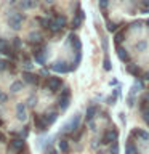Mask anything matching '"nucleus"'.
Segmentation results:
<instances>
[{
  "mask_svg": "<svg viewBox=\"0 0 149 154\" xmlns=\"http://www.w3.org/2000/svg\"><path fill=\"white\" fill-rule=\"evenodd\" d=\"M80 119H82L80 114H75L74 117H72L69 122L64 125V128H62V130H64V132H67V133H74L75 130L80 128Z\"/></svg>",
  "mask_w": 149,
  "mask_h": 154,
  "instance_id": "1",
  "label": "nucleus"
},
{
  "mask_svg": "<svg viewBox=\"0 0 149 154\" xmlns=\"http://www.w3.org/2000/svg\"><path fill=\"white\" fill-rule=\"evenodd\" d=\"M51 69L55 72H59V74H66V72H69V71H74L75 66L74 64L69 66L66 61H56V63H53V64H51Z\"/></svg>",
  "mask_w": 149,
  "mask_h": 154,
  "instance_id": "2",
  "label": "nucleus"
},
{
  "mask_svg": "<svg viewBox=\"0 0 149 154\" xmlns=\"http://www.w3.org/2000/svg\"><path fill=\"white\" fill-rule=\"evenodd\" d=\"M64 26H66V18L61 16V14H56L53 19H50V29L51 31L58 32V31H61Z\"/></svg>",
  "mask_w": 149,
  "mask_h": 154,
  "instance_id": "3",
  "label": "nucleus"
},
{
  "mask_svg": "<svg viewBox=\"0 0 149 154\" xmlns=\"http://www.w3.org/2000/svg\"><path fill=\"white\" fill-rule=\"evenodd\" d=\"M23 21H24V16H23L21 13H13L11 16L8 18V24H10V27L14 29V31H18V29L23 26Z\"/></svg>",
  "mask_w": 149,
  "mask_h": 154,
  "instance_id": "4",
  "label": "nucleus"
},
{
  "mask_svg": "<svg viewBox=\"0 0 149 154\" xmlns=\"http://www.w3.org/2000/svg\"><path fill=\"white\" fill-rule=\"evenodd\" d=\"M47 87L50 91H58V90H61V87H62V80L59 77H50V79L47 80Z\"/></svg>",
  "mask_w": 149,
  "mask_h": 154,
  "instance_id": "5",
  "label": "nucleus"
},
{
  "mask_svg": "<svg viewBox=\"0 0 149 154\" xmlns=\"http://www.w3.org/2000/svg\"><path fill=\"white\" fill-rule=\"evenodd\" d=\"M69 98H71V91H69V88H64V90H62V93L59 95V100H58L59 108L62 111L67 109V106H69Z\"/></svg>",
  "mask_w": 149,
  "mask_h": 154,
  "instance_id": "6",
  "label": "nucleus"
},
{
  "mask_svg": "<svg viewBox=\"0 0 149 154\" xmlns=\"http://www.w3.org/2000/svg\"><path fill=\"white\" fill-rule=\"evenodd\" d=\"M34 58H35V61L38 63V64H45L47 61V50L45 48H35L34 50Z\"/></svg>",
  "mask_w": 149,
  "mask_h": 154,
  "instance_id": "7",
  "label": "nucleus"
},
{
  "mask_svg": "<svg viewBox=\"0 0 149 154\" xmlns=\"http://www.w3.org/2000/svg\"><path fill=\"white\" fill-rule=\"evenodd\" d=\"M69 43H71V47H72V50H74L75 53L77 51H82V43H80V38L75 35V34H71L69 37Z\"/></svg>",
  "mask_w": 149,
  "mask_h": 154,
  "instance_id": "8",
  "label": "nucleus"
},
{
  "mask_svg": "<svg viewBox=\"0 0 149 154\" xmlns=\"http://www.w3.org/2000/svg\"><path fill=\"white\" fill-rule=\"evenodd\" d=\"M34 125H35V128L38 132H45L48 124L45 122V119H43V116H35V119H34Z\"/></svg>",
  "mask_w": 149,
  "mask_h": 154,
  "instance_id": "9",
  "label": "nucleus"
},
{
  "mask_svg": "<svg viewBox=\"0 0 149 154\" xmlns=\"http://www.w3.org/2000/svg\"><path fill=\"white\" fill-rule=\"evenodd\" d=\"M23 79H24V82L32 84V85H37L38 84V75L37 74H32V72H29V71H26L23 74Z\"/></svg>",
  "mask_w": 149,
  "mask_h": 154,
  "instance_id": "10",
  "label": "nucleus"
},
{
  "mask_svg": "<svg viewBox=\"0 0 149 154\" xmlns=\"http://www.w3.org/2000/svg\"><path fill=\"white\" fill-rule=\"evenodd\" d=\"M16 117L19 120H26L27 114H26V104L24 103H18L16 104Z\"/></svg>",
  "mask_w": 149,
  "mask_h": 154,
  "instance_id": "11",
  "label": "nucleus"
},
{
  "mask_svg": "<svg viewBox=\"0 0 149 154\" xmlns=\"http://www.w3.org/2000/svg\"><path fill=\"white\" fill-rule=\"evenodd\" d=\"M117 138H119V133L115 132V130H109V132L104 135L103 141L104 143H114V141H117Z\"/></svg>",
  "mask_w": 149,
  "mask_h": 154,
  "instance_id": "12",
  "label": "nucleus"
},
{
  "mask_svg": "<svg viewBox=\"0 0 149 154\" xmlns=\"http://www.w3.org/2000/svg\"><path fill=\"white\" fill-rule=\"evenodd\" d=\"M0 53H3V55H11V45H10L5 38H0Z\"/></svg>",
  "mask_w": 149,
  "mask_h": 154,
  "instance_id": "13",
  "label": "nucleus"
},
{
  "mask_svg": "<svg viewBox=\"0 0 149 154\" xmlns=\"http://www.w3.org/2000/svg\"><path fill=\"white\" fill-rule=\"evenodd\" d=\"M42 116H43V119H45V122H47L48 125H51V124L58 119V112H55V111H48V112L42 114Z\"/></svg>",
  "mask_w": 149,
  "mask_h": 154,
  "instance_id": "14",
  "label": "nucleus"
},
{
  "mask_svg": "<svg viewBox=\"0 0 149 154\" xmlns=\"http://www.w3.org/2000/svg\"><path fill=\"white\" fill-rule=\"evenodd\" d=\"M10 148L14 149V151H21V149L24 148V140H23V138L11 140V141H10Z\"/></svg>",
  "mask_w": 149,
  "mask_h": 154,
  "instance_id": "15",
  "label": "nucleus"
},
{
  "mask_svg": "<svg viewBox=\"0 0 149 154\" xmlns=\"http://www.w3.org/2000/svg\"><path fill=\"white\" fill-rule=\"evenodd\" d=\"M19 5H21V8H24V10L35 8V7H37V0H21V2H19Z\"/></svg>",
  "mask_w": 149,
  "mask_h": 154,
  "instance_id": "16",
  "label": "nucleus"
},
{
  "mask_svg": "<svg viewBox=\"0 0 149 154\" xmlns=\"http://www.w3.org/2000/svg\"><path fill=\"white\" fill-rule=\"evenodd\" d=\"M82 19H84V11L82 10H79V13H77V16L72 19V27L77 29V27H80V23H82Z\"/></svg>",
  "mask_w": 149,
  "mask_h": 154,
  "instance_id": "17",
  "label": "nucleus"
},
{
  "mask_svg": "<svg viewBox=\"0 0 149 154\" xmlns=\"http://www.w3.org/2000/svg\"><path fill=\"white\" fill-rule=\"evenodd\" d=\"M117 56H119V60L120 61H123V63H127L128 61V53H127V50L125 48H117Z\"/></svg>",
  "mask_w": 149,
  "mask_h": 154,
  "instance_id": "18",
  "label": "nucleus"
},
{
  "mask_svg": "<svg viewBox=\"0 0 149 154\" xmlns=\"http://www.w3.org/2000/svg\"><path fill=\"white\" fill-rule=\"evenodd\" d=\"M127 71H128L132 75H135V77H139V75H141V69H139L136 64H130V66L127 67Z\"/></svg>",
  "mask_w": 149,
  "mask_h": 154,
  "instance_id": "19",
  "label": "nucleus"
},
{
  "mask_svg": "<svg viewBox=\"0 0 149 154\" xmlns=\"http://www.w3.org/2000/svg\"><path fill=\"white\" fill-rule=\"evenodd\" d=\"M136 137H139L141 140H144V141H147L149 140V133L146 132V130H141V128H135V132H133Z\"/></svg>",
  "mask_w": 149,
  "mask_h": 154,
  "instance_id": "20",
  "label": "nucleus"
},
{
  "mask_svg": "<svg viewBox=\"0 0 149 154\" xmlns=\"http://www.w3.org/2000/svg\"><path fill=\"white\" fill-rule=\"evenodd\" d=\"M59 151L62 154H69V143H67V140H59Z\"/></svg>",
  "mask_w": 149,
  "mask_h": 154,
  "instance_id": "21",
  "label": "nucleus"
},
{
  "mask_svg": "<svg viewBox=\"0 0 149 154\" xmlns=\"http://www.w3.org/2000/svg\"><path fill=\"white\" fill-rule=\"evenodd\" d=\"M114 40H115V43H117V45H119V43H122V42L125 40V29H122L120 32H117V34H115Z\"/></svg>",
  "mask_w": 149,
  "mask_h": 154,
  "instance_id": "22",
  "label": "nucleus"
},
{
  "mask_svg": "<svg viewBox=\"0 0 149 154\" xmlns=\"http://www.w3.org/2000/svg\"><path fill=\"white\" fill-rule=\"evenodd\" d=\"M95 112H96L95 106H90V108L87 109V120H88V122H91V119L95 117Z\"/></svg>",
  "mask_w": 149,
  "mask_h": 154,
  "instance_id": "23",
  "label": "nucleus"
},
{
  "mask_svg": "<svg viewBox=\"0 0 149 154\" xmlns=\"http://www.w3.org/2000/svg\"><path fill=\"white\" fill-rule=\"evenodd\" d=\"M10 90L13 91V93H16V91H19V90H23V82H13L11 84V87H10Z\"/></svg>",
  "mask_w": 149,
  "mask_h": 154,
  "instance_id": "24",
  "label": "nucleus"
},
{
  "mask_svg": "<svg viewBox=\"0 0 149 154\" xmlns=\"http://www.w3.org/2000/svg\"><path fill=\"white\" fill-rule=\"evenodd\" d=\"M141 112H143V119H144V122L149 124V106L143 108V109H141Z\"/></svg>",
  "mask_w": 149,
  "mask_h": 154,
  "instance_id": "25",
  "label": "nucleus"
},
{
  "mask_svg": "<svg viewBox=\"0 0 149 154\" xmlns=\"http://www.w3.org/2000/svg\"><path fill=\"white\" fill-rule=\"evenodd\" d=\"M29 38H31V42H40L42 35H40L38 32H32L31 35H29Z\"/></svg>",
  "mask_w": 149,
  "mask_h": 154,
  "instance_id": "26",
  "label": "nucleus"
},
{
  "mask_svg": "<svg viewBox=\"0 0 149 154\" xmlns=\"http://www.w3.org/2000/svg\"><path fill=\"white\" fill-rule=\"evenodd\" d=\"M127 154H136V146H135L133 143L127 144Z\"/></svg>",
  "mask_w": 149,
  "mask_h": 154,
  "instance_id": "27",
  "label": "nucleus"
},
{
  "mask_svg": "<svg viewBox=\"0 0 149 154\" xmlns=\"http://www.w3.org/2000/svg\"><path fill=\"white\" fill-rule=\"evenodd\" d=\"M111 154H119V143L117 141L111 143Z\"/></svg>",
  "mask_w": 149,
  "mask_h": 154,
  "instance_id": "28",
  "label": "nucleus"
},
{
  "mask_svg": "<svg viewBox=\"0 0 149 154\" xmlns=\"http://www.w3.org/2000/svg\"><path fill=\"white\" fill-rule=\"evenodd\" d=\"M37 21L40 23L43 27H50V19H47V18H37Z\"/></svg>",
  "mask_w": 149,
  "mask_h": 154,
  "instance_id": "29",
  "label": "nucleus"
},
{
  "mask_svg": "<svg viewBox=\"0 0 149 154\" xmlns=\"http://www.w3.org/2000/svg\"><path fill=\"white\" fill-rule=\"evenodd\" d=\"M103 67H104V69H106V71H111V67H112V66H111V61H109V58H104V63H103Z\"/></svg>",
  "mask_w": 149,
  "mask_h": 154,
  "instance_id": "30",
  "label": "nucleus"
},
{
  "mask_svg": "<svg viewBox=\"0 0 149 154\" xmlns=\"http://www.w3.org/2000/svg\"><path fill=\"white\" fill-rule=\"evenodd\" d=\"M8 64H10L8 61H5V60H0V71H5V69L8 67Z\"/></svg>",
  "mask_w": 149,
  "mask_h": 154,
  "instance_id": "31",
  "label": "nucleus"
},
{
  "mask_svg": "<svg viewBox=\"0 0 149 154\" xmlns=\"http://www.w3.org/2000/svg\"><path fill=\"white\" fill-rule=\"evenodd\" d=\"M128 106H133L135 104V93H132V91H130V96H128Z\"/></svg>",
  "mask_w": 149,
  "mask_h": 154,
  "instance_id": "32",
  "label": "nucleus"
},
{
  "mask_svg": "<svg viewBox=\"0 0 149 154\" xmlns=\"http://www.w3.org/2000/svg\"><path fill=\"white\" fill-rule=\"evenodd\" d=\"M146 47H147V43H146V42H139L138 45H136V48H138L139 51H141V50H146Z\"/></svg>",
  "mask_w": 149,
  "mask_h": 154,
  "instance_id": "33",
  "label": "nucleus"
},
{
  "mask_svg": "<svg viewBox=\"0 0 149 154\" xmlns=\"http://www.w3.org/2000/svg\"><path fill=\"white\" fill-rule=\"evenodd\" d=\"M106 7H108V0H99V8L106 10Z\"/></svg>",
  "mask_w": 149,
  "mask_h": 154,
  "instance_id": "34",
  "label": "nucleus"
},
{
  "mask_svg": "<svg viewBox=\"0 0 149 154\" xmlns=\"http://www.w3.org/2000/svg\"><path fill=\"white\" fill-rule=\"evenodd\" d=\"M7 101V95L2 93V90H0V103H5Z\"/></svg>",
  "mask_w": 149,
  "mask_h": 154,
  "instance_id": "35",
  "label": "nucleus"
},
{
  "mask_svg": "<svg viewBox=\"0 0 149 154\" xmlns=\"http://www.w3.org/2000/svg\"><path fill=\"white\" fill-rule=\"evenodd\" d=\"M115 27H117V26H115L114 23H109V24H108V29H109V31H115Z\"/></svg>",
  "mask_w": 149,
  "mask_h": 154,
  "instance_id": "36",
  "label": "nucleus"
},
{
  "mask_svg": "<svg viewBox=\"0 0 149 154\" xmlns=\"http://www.w3.org/2000/svg\"><path fill=\"white\" fill-rule=\"evenodd\" d=\"M24 67H26V69H31V67H32V64H31V61H24Z\"/></svg>",
  "mask_w": 149,
  "mask_h": 154,
  "instance_id": "37",
  "label": "nucleus"
},
{
  "mask_svg": "<svg viewBox=\"0 0 149 154\" xmlns=\"http://www.w3.org/2000/svg\"><path fill=\"white\" fill-rule=\"evenodd\" d=\"M34 101H35V98H34V96H31V98H29V101H27V103H29V106H34V104H35Z\"/></svg>",
  "mask_w": 149,
  "mask_h": 154,
  "instance_id": "38",
  "label": "nucleus"
},
{
  "mask_svg": "<svg viewBox=\"0 0 149 154\" xmlns=\"http://www.w3.org/2000/svg\"><path fill=\"white\" fill-rule=\"evenodd\" d=\"M21 45V40H19V38H16V40H14V47H19Z\"/></svg>",
  "mask_w": 149,
  "mask_h": 154,
  "instance_id": "39",
  "label": "nucleus"
},
{
  "mask_svg": "<svg viewBox=\"0 0 149 154\" xmlns=\"http://www.w3.org/2000/svg\"><path fill=\"white\" fill-rule=\"evenodd\" d=\"M88 125H90L91 130H95V122H88Z\"/></svg>",
  "mask_w": 149,
  "mask_h": 154,
  "instance_id": "40",
  "label": "nucleus"
},
{
  "mask_svg": "<svg viewBox=\"0 0 149 154\" xmlns=\"http://www.w3.org/2000/svg\"><path fill=\"white\" fill-rule=\"evenodd\" d=\"M144 80H149V72H146V74H144Z\"/></svg>",
  "mask_w": 149,
  "mask_h": 154,
  "instance_id": "41",
  "label": "nucleus"
},
{
  "mask_svg": "<svg viewBox=\"0 0 149 154\" xmlns=\"http://www.w3.org/2000/svg\"><path fill=\"white\" fill-rule=\"evenodd\" d=\"M50 154H58V151H55V149H51V151H50Z\"/></svg>",
  "mask_w": 149,
  "mask_h": 154,
  "instance_id": "42",
  "label": "nucleus"
},
{
  "mask_svg": "<svg viewBox=\"0 0 149 154\" xmlns=\"http://www.w3.org/2000/svg\"><path fill=\"white\" fill-rule=\"evenodd\" d=\"M45 2H47V3H53L55 0H45Z\"/></svg>",
  "mask_w": 149,
  "mask_h": 154,
  "instance_id": "43",
  "label": "nucleus"
},
{
  "mask_svg": "<svg viewBox=\"0 0 149 154\" xmlns=\"http://www.w3.org/2000/svg\"><path fill=\"white\" fill-rule=\"evenodd\" d=\"M2 125H3V120H2V119H0V127H2Z\"/></svg>",
  "mask_w": 149,
  "mask_h": 154,
  "instance_id": "44",
  "label": "nucleus"
},
{
  "mask_svg": "<svg viewBox=\"0 0 149 154\" xmlns=\"http://www.w3.org/2000/svg\"><path fill=\"white\" fill-rule=\"evenodd\" d=\"M146 24H147V26H149V19H147V23H146Z\"/></svg>",
  "mask_w": 149,
  "mask_h": 154,
  "instance_id": "45",
  "label": "nucleus"
}]
</instances>
